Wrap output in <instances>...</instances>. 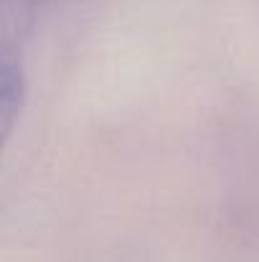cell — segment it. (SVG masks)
<instances>
[{
    "instance_id": "7a4b0ae2",
    "label": "cell",
    "mask_w": 259,
    "mask_h": 262,
    "mask_svg": "<svg viewBox=\"0 0 259 262\" xmlns=\"http://www.w3.org/2000/svg\"><path fill=\"white\" fill-rule=\"evenodd\" d=\"M26 97V79L20 67L0 69V153L15 127V120L20 115Z\"/></svg>"
},
{
    "instance_id": "6da1fadb",
    "label": "cell",
    "mask_w": 259,
    "mask_h": 262,
    "mask_svg": "<svg viewBox=\"0 0 259 262\" xmlns=\"http://www.w3.org/2000/svg\"><path fill=\"white\" fill-rule=\"evenodd\" d=\"M41 0H0V69L20 67Z\"/></svg>"
}]
</instances>
